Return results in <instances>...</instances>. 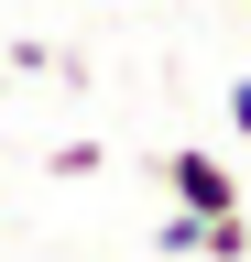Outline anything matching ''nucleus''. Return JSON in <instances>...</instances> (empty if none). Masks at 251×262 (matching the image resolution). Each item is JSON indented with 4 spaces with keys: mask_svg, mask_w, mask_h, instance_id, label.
Segmentation results:
<instances>
[{
    "mask_svg": "<svg viewBox=\"0 0 251 262\" xmlns=\"http://www.w3.org/2000/svg\"><path fill=\"white\" fill-rule=\"evenodd\" d=\"M218 110H230V131L251 142V77H230V98H218Z\"/></svg>",
    "mask_w": 251,
    "mask_h": 262,
    "instance_id": "nucleus-4",
    "label": "nucleus"
},
{
    "mask_svg": "<svg viewBox=\"0 0 251 262\" xmlns=\"http://www.w3.org/2000/svg\"><path fill=\"white\" fill-rule=\"evenodd\" d=\"M197 241H208V219H197V208H164V229H153V251H164V262H197Z\"/></svg>",
    "mask_w": 251,
    "mask_h": 262,
    "instance_id": "nucleus-3",
    "label": "nucleus"
},
{
    "mask_svg": "<svg viewBox=\"0 0 251 262\" xmlns=\"http://www.w3.org/2000/svg\"><path fill=\"white\" fill-rule=\"evenodd\" d=\"M0 88H11V66H0Z\"/></svg>",
    "mask_w": 251,
    "mask_h": 262,
    "instance_id": "nucleus-5",
    "label": "nucleus"
},
{
    "mask_svg": "<svg viewBox=\"0 0 251 262\" xmlns=\"http://www.w3.org/2000/svg\"><path fill=\"white\" fill-rule=\"evenodd\" d=\"M164 186H175V208H197V219L240 208V175H230L218 153H197V142H175V153H164Z\"/></svg>",
    "mask_w": 251,
    "mask_h": 262,
    "instance_id": "nucleus-1",
    "label": "nucleus"
},
{
    "mask_svg": "<svg viewBox=\"0 0 251 262\" xmlns=\"http://www.w3.org/2000/svg\"><path fill=\"white\" fill-rule=\"evenodd\" d=\"M197 262H251V219H240V208H218V219H208V241H197Z\"/></svg>",
    "mask_w": 251,
    "mask_h": 262,
    "instance_id": "nucleus-2",
    "label": "nucleus"
}]
</instances>
